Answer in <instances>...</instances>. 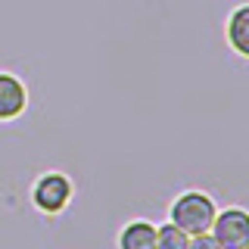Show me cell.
I'll return each instance as SVG.
<instances>
[{
	"label": "cell",
	"instance_id": "6da1fadb",
	"mask_svg": "<svg viewBox=\"0 0 249 249\" xmlns=\"http://www.w3.org/2000/svg\"><path fill=\"white\" fill-rule=\"evenodd\" d=\"M212 221H215V206L206 193H184V196H178L175 206H171V224L181 228L187 237L209 231Z\"/></svg>",
	"mask_w": 249,
	"mask_h": 249
},
{
	"label": "cell",
	"instance_id": "7a4b0ae2",
	"mask_svg": "<svg viewBox=\"0 0 249 249\" xmlns=\"http://www.w3.org/2000/svg\"><path fill=\"white\" fill-rule=\"evenodd\" d=\"M209 231H212V237L218 240L221 249H246L249 246V215L243 209H228V212L215 215Z\"/></svg>",
	"mask_w": 249,
	"mask_h": 249
},
{
	"label": "cell",
	"instance_id": "3957f363",
	"mask_svg": "<svg viewBox=\"0 0 249 249\" xmlns=\"http://www.w3.org/2000/svg\"><path fill=\"white\" fill-rule=\"evenodd\" d=\"M69 199H72V184L59 171H50L35 184V202L44 212H59V209H66Z\"/></svg>",
	"mask_w": 249,
	"mask_h": 249
},
{
	"label": "cell",
	"instance_id": "277c9868",
	"mask_svg": "<svg viewBox=\"0 0 249 249\" xmlns=\"http://www.w3.org/2000/svg\"><path fill=\"white\" fill-rule=\"evenodd\" d=\"M25 103H28L25 84L10 72H0V122H10L16 115H22Z\"/></svg>",
	"mask_w": 249,
	"mask_h": 249
},
{
	"label": "cell",
	"instance_id": "5b68a950",
	"mask_svg": "<svg viewBox=\"0 0 249 249\" xmlns=\"http://www.w3.org/2000/svg\"><path fill=\"white\" fill-rule=\"evenodd\" d=\"M228 41L240 56H249V6H237L228 19Z\"/></svg>",
	"mask_w": 249,
	"mask_h": 249
},
{
	"label": "cell",
	"instance_id": "8992f818",
	"mask_svg": "<svg viewBox=\"0 0 249 249\" xmlns=\"http://www.w3.org/2000/svg\"><path fill=\"white\" fill-rule=\"evenodd\" d=\"M122 249H156V228L146 221H134L122 231L119 237Z\"/></svg>",
	"mask_w": 249,
	"mask_h": 249
},
{
	"label": "cell",
	"instance_id": "52a82bcc",
	"mask_svg": "<svg viewBox=\"0 0 249 249\" xmlns=\"http://www.w3.org/2000/svg\"><path fill=\"white\" fill-rule=\"evenodd\" d=\"M187 240L190 237L175 224H162L156 231V249H187Z\"/></svg>",
	"mask_w": 249,
	"mask_h": 249
},
{
	"label": "cell",
	"instance_id": "ba28073f",
	"mask_svg": "<svg viewBox=\"0 0 249 249\" xmlns=\"http://www.w3.org/2000/svg\"><path fill=\"white\" fill-rule=\"evenodd\" d=\"M187 249H221V246H218V240L209 231H202V233H193V237L187 240Z\"/></svg>",
	"mask_w": 249,
	"mask_h": 249
},
{
	"label": "cell",
	"instance_id": "9c48e42d",
	"mask_svg": "<svg viewBox=\"0 0 249 249\" xmlns=\"http://www.w3.org/2000/svg\"><path fill=\"white\" fill-rule=\"evenodd\" d=\"M246 249H249V246H246Z\"/></svg>",
	"mask_w": 249,
	"mask_h": 249
}]
</instances>
